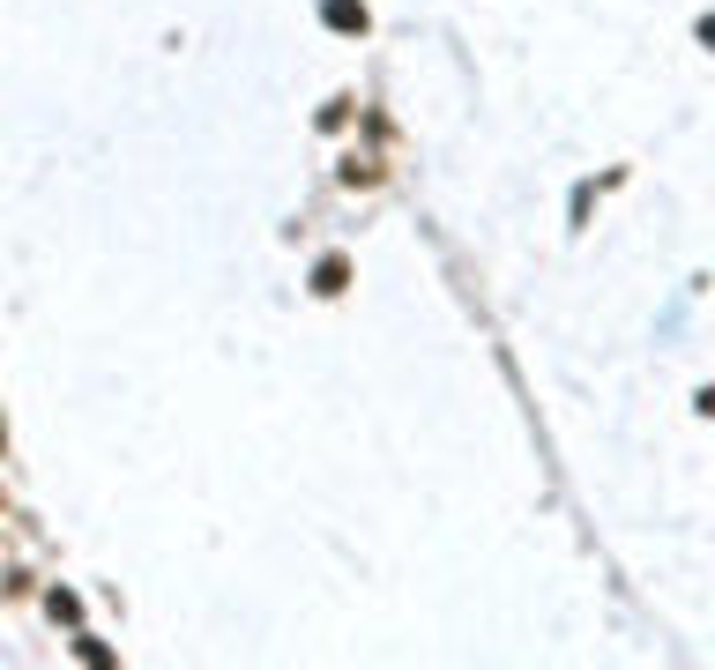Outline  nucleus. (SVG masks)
I'll return each mask as SVG.
<instances>
[{
  "mask_svg": "<svg viewBox=\"0 0 715 670\" xmlns=\"http://www.w3.org/2000/svg\"><path fill=\"white\" fill-rule=\"evenodd\" d=\"M321 23L329 31H366L373 15H366V0H321Z\"/></svg>",
  "mask_w": 715,
  "mask_h": 670,
  "instance_id": "f257e3e1",
  "label": "nucleus"
},
{
  "mask_svg": "<svg viewBox=\"0 0 715 670\" xmlns=\"http://www.w3.org/2000/svg\"><path fill=\"white\" fill-rule=\"evenodd\" d=\"M343 284H350V261H321V268H313V291L321 298H336Z\"/></svg>",
  "mask_w": 715,
  "mask_h": 670,
  "instance_id": "f03ea898",
  "label": "nucleus"
},
{
  "mask_svg": "<svg viewBox=\"0 0 715 670\" xmlns=\"http://www.w3.org/2000/svg\"><path fill=\"white\" fill-rule=\"evenodd\" d=\"M701 45H708V52H715V15H701Z\"/></svg>",
  "mask_w": 715,
  "mask_h": 670,
  "instance_id": "7ed1b4c3",
  "label": "nucleus"
}]
</instances>
